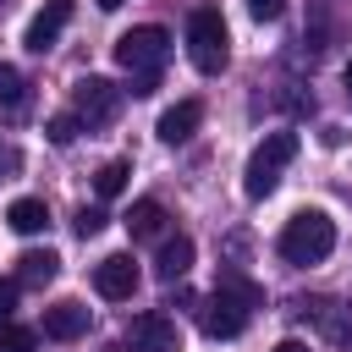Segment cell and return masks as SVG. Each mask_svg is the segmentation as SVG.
I'll list each match as a JSON object with an SVG mask.
<instances>
[{
  "instance_id": "1",
  "label": "cell",
  "mask_w": 352,
  "mask_h": 352,
  "mask_svg": "<svg viewBox=\"0 0 352 352\" xmlns=\"http://www.w3.org/2000/svg\"><path fill=\"white\" fill-rule=\"evenodd\" d=\"M264 302V292L253 280H220L204 302H198V330L209 341H236L248 330V314Z\"/></svg>"
},
{
  "instance_id": "2",
  "label": "cell",
  "mask_w": 352,
  "mask_h": 352,
  "mask_svg": "<svg viewBox=\"0 0 352 352\" xmlns=\"http://www.w3.org/2000/svg\"><path fill=\"white\" fill-rule=\"evenodd\" d=\"M330 248H336V220L324 209H297L280 226V258L286 264H319V258H330Z\"/></svg>"
},
{
  "instance_id": "3",
  "label": "cell",
  "mask_w": 352,
  "mask_h": 352,
  "mask_svg": "<svg viewBox=\"0 0 352 352\" xmlns=\"http://www.w3.org/2000/svg\"><path fill=\"white\" fill-rule=\"evenodd\" d=\"M226 55H231V33H226V16H220L214 6H198V11L187 16V60H192L204 77H214V72L226 66Z\"/></svg>"
},
{
  "instance_id": "4",
  "label": "cell",
  "mask_w": 352,
  "mask_h": 352,
  "mask_svg": "<svg viewBox=\"0 0 352 352\" xmlns=\"http://www.w3.org/2000/svg\"><path fill=\"white\" fill-rule=\"evenodd\" d=\"M292 160H297V132H270V138L248 154V170H242L248 198H270L275 182H280V170H286Z\"/></svg>"
},
{
  "instance_id": "5",
  "label": "cell",
  "mask_w": 352,
  "mask_h": 352,
  "mask_svg": "<svg viewBox=\"0 0 352 352\" xmlns=\"http://www.w3.org/2000/svg\"><path fill=\"white\" fill-rule=\"evenodd\" d=\"M116 60L132 72V77H160V66L170 60V33L165 28H132V33H121L116 38Z\"/></svg>"
},
{
  "instance_id": "6",
  "label": "cell",
  "mask_w": 352,
  "mask_h": 352,
  "mask_svg": "<svg viewBox=\"0 0 352 352\" xmlns=\"http://www.w3.org/2000/svg\"><path fill=\"white\" fill-rule=\"evenodd\" d=\"M72 116H77L82 126H110V121L121 116V88H116L110 77H77V88H72Z\"/></svg>"
},
{
  "instance_id": "7",
  "label": "cell",
  "mask_w": 352,
  "mask_h": 352,
  "mask_svg": "<svg viewBox=\"0 0 352 352\" xmlns=\"http://www.w3.org/2000/svg\"><path fill=\"white\" fill-rule=\"evenodd\" d=\"M94 292L110 297V302H126V297L138 292V264H132V253L99 258V264H94Z\"/></svg>"
},
{
  "instance_id": "8",
  "label": "cell",
  "mask_w": 352,
  "mask_h": 352,
  "mask_svg": "<svg viewBox=\"0 0 352 352\" xmlns=\"http://www.w3.org/2000/svg\"><path fill=\"white\" fill-rule=\"evenodd\" d=\"M132 346H138V352H182V330H176L170 314L148 308V314L132 319Z\"/></svg>"
},
{
  "instance_id": "9",
  "label": "cell",
  "mask_w": 352,
  "mask_h": 352,
  "mask_svg": "<svg viewBox=\"0 0 352 352\" xmlns=\"http://www.w3.org/2000/svg\"><path fill=\"white\" fill-rule=\"evenodd\" d=\"M72 22V0H44V11L28 22V33H22V44L33 50V55H44L55 38H60V28Z\"/></svg>"
},
{
  "instance_id": "10",
  "label": "cell",
  "mask_w": 352,
  "mask_h": 352,
  "mask_svg": "<svg viewBox=\"0 0 352 352\" xmlns=\"http://www.w3.org/2000/svg\"><path fill=\"white\" fill-rule=\"evenodd\" d=\"M82 330H88V308H82V302L66 297V302H50V308H44V336H50V341H77Z\"/></svg>"
},
{
  "instance_id": "11",
  "label": "cell",
  "mask_w": 352,
  "mask_h": 352,
  "mask_svg": "<svg viewBox=\"0 0 352 352\" xmlns=\"http://www.w3.org/2000/svg\"><path fill=\"white\" fill-rule=\"evenodd\" d=\"M302 314H314V324L324 330V341L352 346V302H302Z\"/></svg>"
},
{
  "instance_id": "12",
  "label": "cell",
  "mask_w": 352,
  "mask_h": 352,
  "mask_svg": "<svg viewBox=\"0 0 352 352\" xmlns=\"http://www.w3.org/2000/svg\"><path fill=\"white\" fill-rule=\"evenodd\" d=\"M198 126H204V104H198V99H176V104L160 116V138H165V143H187Z\"/></svg>"
},
{
  "instance_id": "13",
  "label": "cell",
  "mask_w": 352,
  "mask_h": 352,
  "mask_svg": "<svg viewBox=\"0 0 352 352\" xmlns=\"http://www.w3.org/2000/svg\"><path fill=\"white\" fill-rule=\"evenodd\" d=\"M187 270H192V236H165L160 253H154V275H160L165 286H176Z\"/></svg>"
},
{
  "instance_id": "14",
  "label": "cell",
  "mask_w": 352,
  "mask_h": 352,
  "mask_svg": "<svg viewBox=\"0 0 352 352\" xmlns=\"http://www.w3.org/2000/svg\"><path fill=\"white\" fill-rule=\"evenodd\" d=\"M126 231H132V242L165 236V204H160V198H138V204L126 209Z\"/></svg>"
},
{
  "instance_id": "15",
  "label": "cell",
  "mask_w": 352,
  "mask_h": 352,
  "mask_svg": "<svg viewBox=\"0 0 352 352\" xmlns=\"http://www.w3.org/2000/svg\"><path fill=\"white\" fill-rule=\"evenodd\" d=\"M55 270H60V258H55L50 248H33V253L16 258V286H50Z\"/></svg>"
},
{
  "instance_id": "16",
  "label": "cell",
  "mask_w": 352,
  "mask_h": 352,
  "mask_svg": "<svg viewBox=\"0 0 352 352\" xmlns=\"http://www.w3.org/2000/svg\"><path fill=\"white\" fill-rule=\"evenodd\" d=\"M6 226H11V231H22V236H38V231L50 226V209H44V198H16V204L6 209Z\"/></svg>"
},
{
  "instance_id": "17",
  "label": "cell",
  "mask_w": 352,
  "mask_h": 352,
  "mask_svg": "<svg viewBox=\"0 0 352 352\" xmlns=\"http://www.w3.org/2000/svg\"><path fill=\"white\" fill-rule=\"evenodd\" d=\"M22 110H28V77H22L16 66H6V60H0V116H11V121H16Z\"/></svg>"
},
{
  "instance_id": "18",
  "label": "cell",
  "mask_w": 352,
  "mask_h": 352,
  "mask_svg": "<svg viewBox=\"0 0 352 352\" xmlns=\"http://www.w3.org/2000/svg\"><path fill=\"white\" fill-rule=\"evenodd\" d=\"M126 176H132L126 160H104V165L94 170V192H99V198H116V192L126 187Z\"/></svg>"
},
{
  "instance_id": "19",
  "label": "cell",
  "mask_w": 352,
  "mask_h": 352,
  "mask_svg": "<svg viewBox=\"0 0 352 352\" xmlns=\"http://www.w3.org/2000/svg\"><path fill=\"white\" fill-rule=\"evenodd\" d=\"M0 352H38V336H33L28 324H11V319H0Z\"/></svg>"
},
{
  "instance_id": "20",
  "label": "cell",
  "mask_w": 352,
  "mask_h": 352,
  "mask_svg": "<svg viewBox=\"0 0 352 352\" xmlns=\"http://www.w3.org/2000/svg\"><path fill=\"white\" fill-rule=\"evenodd\" d=\"M44 132H50V143H60V148H66V143L82 132V121H77L72 110H60V116H50V121H44Z\"/></svg>"
},
{
  "instance_id": "21",
  "label": "cell",
  "mask_w": 352,
  "mask_h": 352,
  "mask_svg": "<svg viewBox=\"0 0 352 352\" xmlns=\"http://www.w3.org/2000/svg\"><path fill=\"white\" fill-rule=\"evenodd\" d=\"M104 220H110L104 209H77V236H99V231H104Z\"/></svg>"
},
{
  "instance_id": "22",
  "label": "cell",
  "mask_w": 352,
  "mask_h": 352,
  "mask_svg": "<svg viewBox=\"0 0 352 352\" xmlns=\"http://www.w3.org/2000/svg\"><path fill=\"white\" fill-rule=\"evenodd\" d=\"M280 11H286V0H248V16L253 22H275Z\"/></svg>"
},
{
  "instance_id": "23",
  "label": "cell",
  "mask_w": 352,
  "mask_h": 352,
  "mask_svg": "<svg viewBox=\"0 0 352 352\" xmlns=\"http://www.w3.org/2000/svg\"><path fill=\"white\" fill-rule=\"evenodd\" d=\"M22 165V154H16V143H0V182H11V170Z\"/></svg>"
},
{
  "instance_id": "24",
  "label": "cell",
  "mask_w": 352,
  "mask_h": 352,
  "mask_svg": "<svg viewBox=\"0 0 352 352\" xmlns=\"http://www.w3.org/2000/svg\"><path fill=\"white\" fill-rule=\"evenodd\" d=\"M16 292H22V286H16V275H11V280H0V319H11V308H16Z\"/></svg>"
},
{
  "instance_id": "25",
  "label": "cell",
  "mask_w": 352,
  "mask_h": 352,
  "mask_svg": "<svg viewBox=\"0 0 352 352\" xmlns=\"http://www.w3.org/2000/svg\"><path fill=\"white\" fill-rule=\"evenodd\" d=\"M275 352H308V346H302V341H280Z\"/></svg>"
},
{
  "instance_id": "26",
  "label": "cell",
  "mask_w": 352,
  "mask_h": 352,
  "mask_svg": "<svg viewBox=\"0 0 352 352\" xmlns=\"http://www.w3.org/2000/svg\"><path fill=\"white\" fill-rule=\"evenodd\" d=\"M94 6H99V11H116V6H126V0H94Z\"/></svg>"
},
{
  "instance_id": "27",
  "label": "cell",
  "mask_w": 352,
  "mask_h": 352,
  "mask_svg": "<svg viewBox=\"0 0 352 352\" xmlns=\"http://www.w3.org/2000/svg\"><path fill=\"white\" fill-rule=\"evenodd\" d=\"M346 99H352V60H346Z\"/></svg>"
},
{
  "instance_id": "28",
  "label": "cell",
  "mask_w": 352,
  "mask_h": 352,
  "mask_svg": "<svg viewBox=\"0 0 352 352\" xmlns=\"http://www.w3.org/2000/svg\"><path fill=\"white\" fill-rule=\"evenodd\" d=\"M104 352H126V346H104Z\"/></svg>"
}]
</instances>
